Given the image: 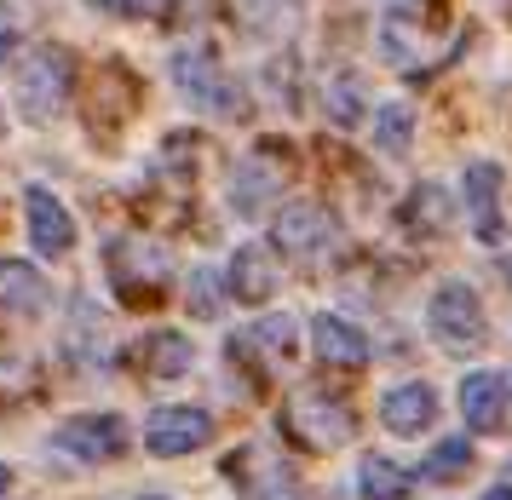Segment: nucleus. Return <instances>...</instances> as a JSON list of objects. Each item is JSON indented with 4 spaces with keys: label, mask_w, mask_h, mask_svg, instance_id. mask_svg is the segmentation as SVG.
Masks as SVG:
<instances>
[{
    "label": "nucleus",
    "mask_w": 512,
    "mask_h": 500,
    "mask_svg": "<svg viewBox=\"0 0 512 500\" xmlns=\"http://www.w3.org/2000/svg\"><path fill=\"white\" fill-rule=\"evenodd\" d=\"M328 236H334V213L323 202H288L277 213V225H271V242L282 253H300V259L328 248Z\"/></svg>",
    "instance_id": "nucleus-6"
},
{
    "label": "nucleus",
    "mask_w": 512,
    "mask_h": 500,
    "mask_svg": "<svg viewBox=\"0 0 512 500\" xmlns=\"http://www.w3.org/2000/svg\"><path fill=\"white\" fill-rule=\"evenodd\" d=\"M208 437H213L208 409H190V403H179V409H156V414H150V426H144V443H150V455H162V460L196 455Z\"/></svg>",
    "instance_id": "nucleus-4"
},
{
    "label": "nucleus",
    "mask_w": 512,
    "mask_h": 500,
    "mask_svg": "<svg viewBox=\"0 0 512 500\" xmlns=\"http://www.w3.org/2000/svg\"><path fill=\"white\" fill-rule=\"evenodd\" d=\"M449 219H455V202H449L443 184H415L409 190V202H403V230L409 236H443Z\"/></svg>",
    "instance_id": "nucleus-13"
},
{
    "label": "nucleus",
    "mask_w": 512,
    "mask_h": 500,
    "mask_svg": "<svg viewBox=\"0 0 512 500\" xmlns=\"http://www.w3.org/2000/svg\"><path fill=\"white\" fill-rule=\"evenodd\" d=\"M121 443H127V426L116 414H87V420H64L58 426V449L75 460H110L121 455Z\"/></svg>",
    "instance_id": "nucleus-7"
},
{
    "label": "nucleus",
    "mask_w": 512,
    "mask_h": 500,
    "mask_svg": "<svg viewBox=\"0 0 512 500\" xmlns=\"http://www.w3.org/2000/svg\"><path fill=\"white\" fill-rule=\"evenodd\" d=\"M98 6H110V12H139V0H98Z\"/></svg>",
    "instance_id": "nucleus-22"
},
{
    "label": "nucleus",
    "mask_w": 512,
    "mask_h": 500,
    "mask_svg": "<svg viewBox=\"0 0 512 500\" xmlns=\"http://www.w3.org/2000/svg\"><path fill=\"white\" fill-rule=\"evenodd\" d=\"M374 127H380V133H374V138H380V150H386V156H403V150H409V138H415V115H409V104H386Z\"/></svg>",
    "instance_id": "nucleus-18"
},
{
    "label": "nucleus",
    "mask_w": 512,
    "mask_h": 500,
    "mask_svg": "<svg viewBox=\"0 0 512 500\" xmlns=\"http://www.w3.org/2000/svg\"><path fill=\"white\" fill-rule=\"evenodd\" d=\"M144 500H167V495H144Z\"/></svg>",
    "instance_id": "nucleus-25"
},
{
    "label": "nucleus",
    "mask_w": 512,
    "mask_h": 500,
    "mask_svg": "<svg viewBox=\"0 0 512 500\" xmlns=\"http://www.w3.org/2000/svg\"><path fill=\"white\" fill-rule=\"evenodd\" d=\"M311 351H317V363H328V368H363L369 363V340H363V328H351L346 317L311 322Z\"/></svg>",
    "instance_id": "nucleus-11"
},
{
    "label": "nucleus",
    "mask_w": 512,
    "mask_h": 500,
    "mask_svg": "<svg viewBox=\"0 0 512 500\" xmlns=\"http://www.w3.org/2000/svg\"><path fill=\"white\" fill-rule=\"evenodd\" d=\"M0 299H18V305H41V299H47V288L35 282V271H29V265H12V259H6V265H0Z\"/></svg>",
    "instance_id": "nucleus-19"
},
{
    "label": "nucleus",
    "mask_w": 512,
    "mask_h": 500,
    "mask_svg": "<svg viewBox=\"0 0 512 500\" xmlns=\"http://www.w3.org/2000/svg\"><path fill=\"white\" fill-rule=\"evenodd\" d=\"M495 196H501V167H489V161L466 167V207H472V225H478L484 242L501 236V207H495Z\"/></svg>",
    "instance_id": "nucleus-14"
},
{
    "label": "nucleus",
    "mask_w": 512,
    "mask_h": 500,
    "mask_svg": "<svg viewBox=\"0 0 512 500\" xmlns=\"http://www.w3.org/2000/svg\"><path fill=\"white\" fill-rule=\"evenodd\" d=\"M466 472H472V443L466 437H443L438 449L426 455V466H420V478H432V483L466 478Z\"/></svg>",
    "instance_id": "nucleus-16"
},
{
    "label": "nucleus",
    "mask_w": 512,
    "mask_h": 500,
    "mask_svg": "<svg viewBox=\"0 0 512 500\" xmlns=\"http://www.w3.org/2000/svg\"><path fill=\"white\" fill-rule=\"evenodd\" d=\"M461 414L472 432H501V420H507V380L501 374H466Z\"/></svg>",
    "instance_id": "nucleus-12"
},
{
    "label": "nucleus",
    "mask_w": 512,
    "mask_h": 500,
    "mask_svg": "<svg viewBox=\"0 0 512 500\" xmlns=\"http://www.w3.org/2000/svg\"><path fill=\"white\" fill-rule=\"evenodd\" d=\"M24 213H29V242H35L41 259H64V253L75 248V225H70V213H64V202H58L52 190L29 184L24 190Z\"/></svg>",
    "instance_id": "nucleus-5"
},
{
    "label": "nucleus",
    "mask_w": 512,
    "mask_h": 500,
    "mask_svg": "<svg viewBox=\"0 0 512 500\" xmlns=\"http://www.w3.org/2000/svg\"><path fill=\"white\" fill-rule=\"evenodd\" d=\"M380 420H386V432H397V437H420L438 420V397H432V386H420V380L392 386L386 403H380Z\"/></svg>",
    "instance_id": "nucleus-10"
},
{
    "label": "nucleus",
    "mask_w": 512,
    "mask_h": 500,
    "mask_svg": "<svg viewBox=\"0 0 512 500\" xmlns=\"http://www.w3.org/2000/svg\"><path fill=\"white\" fill-rule=\"evenodd\" d=\"M6 52H12V18L0 12V58H6Z\"/></svg>",
    "instance_id": "nucleus-21"
},
{
    "label": "nucleus",
    "mask_w": 512,
    "mask_h": 500,
    "mask_svg": "<svg viewBox=\"0 0 512 500\" xmlns=\"http://www.w3.org/2000/svg\"><path fill=\"white\" fill-rule=\"evenodd\" d=\"M357 489H363V500H409V472L386 455H363Z\"/></svg>",
    "instance_id": "nucleus-15"
},
{
    "label": "nucleus",
    "mask_w": 512,
    "mask_h": 500,
    "mask_svg": "<svg viewBox=\"0 0 512 500\" xmlns=\"http://www.w3.org/2000/svg\"><path fill=\"white\" fill-rule=\"evenodd\" d=\"M144 357H150V374H156V380H179L196 351H190V340H179V334H156V340L144 345Z\"/></svg>",
    "instance_id": "nucleus-17"
},
{
    "label": "nucleus",
    "mask_w": 512,
    "mask_h": 500,
    "mask_svg": "<svg viewBox=\"0 0 512 500\" xmlns=\"http://www.w3.org/2000/svg\"><path fill=\"white\" fill-rule=\"evenodd\" d=\"M225 288H231V299H242V305H265V299H271V288H277L271 248L242 242V248L231 253V265H225Z\"/></svg>",
    "instance_id": "nucleus-9"
},
{
    "label": "nucleus",
    "mask_w": 512,
    "mask_h": 500,
    "mask_svg": "<svg viewBox=\"0 0 512 500\" xmlns=\"http://www.w3.org/2000/svg\"><path fill=\"white\" fill-rule=\"evenodd\" d=\"M426 322H432V340L443 351H478L484 345V305H478V294L466 282H443L432 294Z\"/></svg>",
    "instance_id": "nucleus-2"
},
{
    "label": "nucleus",
    "mask_w": 512,
    "mask_h": 500,
    "mask_svg": "<svg viewBox=\"0 0 512 500\" xmlns=\"http://www.w3.org/2000/svg\"><path fill=\"white\" fill-rule=\"evenodd\" d=\"M6 489H12V472H6V466H0V495H6Z\"/></svg>",
    "instance_id": "nucleus-24"
},
{
    "label": "nucleus",
    "mask_w": 512,
    "mask_h": 500,
    "mask_svg": "<svg viewBox=\"0 0 512 500\" xmlns=\"http://www.w3.org/2000/svg\"><path fill=\"white\" fill-rule=\"evenodd\" d=\"M70 87H75L70 52L41 46V52L24 64V75H18V104H24L29 121H52V115L70 104Z\"/></svg>",
    "instance_id": "nucleus-1"
},
{
    "label": "nucleus",
    "mask_w": 512,
    "mask_h": 500,
    "mask_svg": "<svg viewBox=\"0 0 512 500\" xmlns=\"http://www.w3.org/2000/svg\"><path fill=\"white\" fill-rule=\"evenodd\" d=\"M323 104H328V115H334V121H357V115H363V98H357V81H346V75H340L334 87H323Z\"/></svg>",
    "instance_id": "nucleus-20"
},
{
    "label": "nucleus",
    "mask_w": 512,
    "mask_h": 500,
    "mask_svg": "<svg viewBox=\"0 0 512 500\" xmlns=\"http://www.w3.org/2000/svg\"><path fill=\"white\" fill-rule=\"evenodd\" d=\"M173 81H179L185 98L202 104V110H242V104L231 98V81L213 69L208 52H179V58H173Z\"/></svg>",
    "instance_id": "nucleus-8"
},
{
    "label": "nucleus",
    "mask_w": 512,
    "mask_h": 500,
    "mask_svg": "<svg viewBox=\"0 0 512 500\" xmlns=\"http://www.w3.org/2000/svg\"><path fill=\"white\" fill-rule=\"evenodd\" d=\"M288 432L300 437V443H311V449H340L357 432V420H351L346 403H334L323 391H300L288 403Z\"/></svg>",
    "instance_id": "nucleus-3"
},
{
    "label": "nucleus",
    "mask_w": 512,
    "mask_h": 500,
    "mask_svg": "<svg viewBox=\"0 0 512 500\" xmlns=\"http://www.w3.org/2000/svg\"><path fill=\"white\" fill-rule=\"evenodd\" d=\"M484 500H512V489H507V483H501V489H489Z\"/></svg>",
    "instance_id": "nucleus-23"
}]
</instances>
